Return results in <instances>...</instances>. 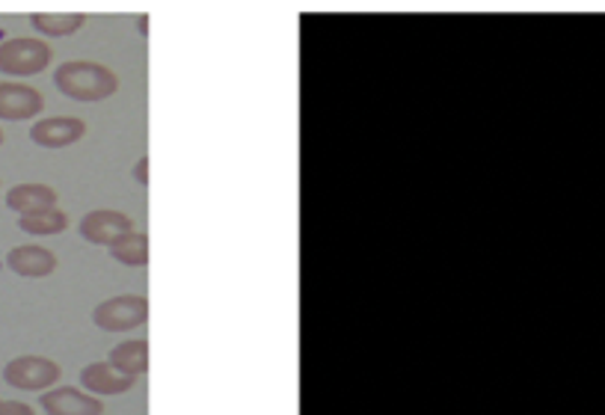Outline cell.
<instances>
[{"mask_svg": "<svg viewBox=\"0 0 605 415\" xmlns=\"http://www.w3.org/2000/svg\"><path fill=\"white\" fill-rule=\"evenodd\" d=\"M54 87L74 101H104L117 95L119 78L113 69L90 60H72L54 72Z\"/></svg>", "mask_w": 605, "mask_h": 415, "instance_id": "obj_1", "label": "cell"}, {"mask_svg": "<svg viewBox=\"0 0 605 415\" xmlns=\"http://www.w3.org/2000/svg\"><path fill=\"white\" fill-rule=\"evenodd\" d=\"M51 63V48L46 39H7L0 42V72L30 78V74L46 72Z\"/></svg>", "mask_w": 605, "mask_h": 415, "instance_id": "obj_2", "label": "cell"}, {"mask_svg": "<svg viewBox=\"0 0 605 415\" xmlns=\"http://www.w3.org/2000/svg\"><path fill=\"white\" fill-rule=\"evenodd\" d=\"M149 317V300L140 297V294H125V297L104 300L101 306H95L92 312V321L108 330V333H128L134 326L145 324Z\"/></svg>", "mask_w": 605, "mask_h": 415, "instance_id": "obj_3", "label": "cell"}, {"mask_svg": "<svg viewBox=\"0 0 605 415\" xmlns=\"http://www.w3.org/2000/svg\"><path fill=\"white\" fill-rule=\"evenodd\" d=\"M60 374H63L60 365L46 356H19V360L7 362V368H3V379L21 392H46L60 379Z\"/></svg>", "mask_w": 605, "mask_h": 415, "instance_id": "obj_4", "label": "cell"}, {"mask_svg": "<svg viewBox=\"0 0 605 415\" xmlns=\"http://www.w3.org/2000/svg\"><path fill=\"white\" fill-rule=\"evenodd\" d=\"M83 134H87V122L78 117L39 119L37 125L30 128V140L42 149H65L78 143Z\"/></svg>", "mask_w": 605, "mask_h": 415, "instance_id": "obj_5", "label": "cell"}, {"mask_svg": "<svg viewBox=\"0 0 605 415\" xmlns=\"http://www.w3.org/2000/svg\"><path fill=\"white\" fill-rule=\"evenodd\" d=\"M46 99L42 92L24 83H0V119H10V122H21V119H33L42 113Z\"/></svg>", "mask_w": 605, "mask_h": 415, "instance_id": "obj_6", "label": "cell"}, {"mask_svg": "<svg viewBox=\"0 0 605 415\" xmlns=\"http://www.w3.org/2000/svg\"><path fill=\"white\" fill-rule=\"evenodd\" d=\"M131 229H134V223L122 211H90L81 220V235L95 246H110Z\"/></svg>", "mask_w": 605, "mask_h": 415, "instance_id": "obj_7", "label": "cell"}, {"mask_svg": "<svg viewBox=\"0 0 605 415\" xmlns=\"http://www.w3.org/2000/svg\"><path fill=\"white\" fill-rule=\"evenodd\" d=\"M42 409L48 415H101L104 413V404H101L99 397L83 395L81 388L63 386L42 395Z\"/></svg>", "mask_w": 605, "mask_h": 415, "instance_id": "obj_8", "label": "cell"}, {"mask_svg": "<svg viewBox=\"0 0 605 415\" xmlns=\"http://www.w3.org/2000/svg\"><path fill=\"white\" fill-rule=\"evenodd\" d=\"M7 267L12 273H19L24 280H46L51 276L57 267V255L46 246L28 244V246H16L10 255H7Z\"/></svg>", "mask_w": 605, "mask_h": 415, "instance_id": "obj_9", "label": "cell"}, {"mask_svg": "<svg viewBox=\"0 0 605 415\" xmlns=\"http://www.w3.org/2000/svg\"><path fill=\"white\" fill-rule=\"evenodd\" d=\"M81 383L90 388L92 395H122V392H131L137 383V377L131 374H122L119 368H113L110 362H92L81 371Z\"/></svg>", "mask_w": 605, "mask_h": 415, "instance_id": "obj_10", "label": "cell"}, {"mask_svg": "<svg viewBox=\"0 0 605 415\" xmlns=\"http://www.w3.org/2000/svg\"><path fill=\"white\" fill-rule=\"evenodd\" d=\"M7 208L19 211L21 217L39 214V211L57 208V190L48 184H19L7 193Z\"/></svg>", "mask_w": 605, "mask_h": 415, "instance_id": "obj_11", "label": "cell"}, {"mask_svg": "<svg viewBox=\"0 0 605 415\" xmlns=\"http://www.w3.org/2000/svg\"><path fill=\"white\" fill-rule=\"evenodd\" d=\"M110 365L122 371V374L140 377V374L149 371V342H143V338H137V342H122L119 347H113V353H110Z\"/></svg>", "mask_w": 605, "mask_h": 415, "instance_id": "obj_12", "label": "cell"}, {"mask_svg": "<svg viewBox=\"0 0 605 415\" xmlns=\"http://www.w3.org/2000/svg\"><path fill=\"white\" fill-rule=\"evenodd\" d=\"M83 21H87V16H81V12H37V16H30L33 30L51 39L72 37L74 30L83 28Z\"/></svg>", "mask_w": 605, "mask_h": 415, "instance_id": "obj_13", "label": "cell"}, {"mask_svg": "<svg viewBox=\"0 0 605 415\" xmlns=\"http://www.w3.org/2000/svg\"><path fill=\"white\" fill-rule=\"evenodd\" d=\"M110 253H113L117 262L131 264V267H143V264H149V235L131 229V232H125V235L117 237L110 244Z\"/></svg>", "mask_w": 605, "mask_h": 415, "instance_id": "obj_14", "label": "cell"}, {"mask_svg": "<svg viewBox=\"0 0 605 415\" xmlns=\"http://www.w3.org/2000/svg\"><path fill=\"white\" fill-rule=\"evenodd\" d=\"M69 226V217L60 208H48V211H39V214H24L19 217V229L28 232V235H60Z\"/></svg>", "mask_w": 605, "mask_h": 415, "instance_id": "obj_15", "label": "cell"}, {"mask_svg": "<svg viewBox=\"0 0 605 415\" xmlns=\"http://www.w3.org/2000/svg\"><path fill=\"white\" fill-rule=\"evenodd\" d=\"M0 415H37L33 406L21 404V401H0Z\"/></svg>", "mask_w": 605, "mask_h": 415, "instance_id": "obj_16", "label": "cell"}, {"mask_svg": "<svg viewBox=\"0 0 605 415\" xmlns=\"http://www.w3.org/2000/svg\"><path fill=\"white\" fill-rule=\"evenodd\" d=\"M134 175H137V181H140V184H149V158H143V161L137 163Z\"/></svg>", "mask_w": 605, "mask_h": 415, "instance_id": "obj_17", "label": "cell"}, {"mask_svg": "<svg viewBox=\"0 0 605 415\" xmlns=\"http://www.w3.org/2000/svg\"><path fill=\"white\" fill-rule=\"evenodd\" d=\"M0 143H3V131H0Z\"/></svg>", "mask_w": 605, "mask_h": 415, "instance_id": "obj_18", "label": "cell"}]
</instances>
